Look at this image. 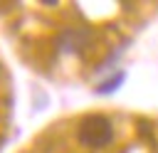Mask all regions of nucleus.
<instances>
[{
    "instance_id": "nucleus-3",
    "label": "nucleus",
    "mask_w": 158,
    "mask_h": 153,
    "mask_svg": "<svg viewBox=\"0 0 158 153\" xmlns=\"http://www.w3.org/2000/svg\"><path fill=\"white\" fill-rule=\"evenodd\" d=\"M121 81H123V74H116L114 79H109V81H104V84L99 86V94H111V91H114Z\"/></svg>"
},
{
    "instance_id": "nucleus-1",
    "label": "nucleus",
    "mask_w": 158,
    "mask_h": 153,
    "mask_svg": "<svg viewBox=\"0 0 158 153\" xmlns=\"http://www.w3.org/2000/svg\"><path fill=\"white\" fill-rule=\"evenodd\" d=\"M79 141L89 148H101V146H109L114 141V126L106 116H86L79 126Z\"/></svg>"
},
{
    "instance_id": "nucleus-2",
    "label": "nucleus",
    "mask_w": 158,
    "mask_h": 153,
    "mask_svg": "<svg viewBox=\"0 0 158 153\" xmlns=\"http://www.w3.org/2000/svg\"><path fill=\"white\" fill-rule=\"evenodd\" d=\"M89 42H91V32H86V30H64L59 35V49L69 52V54L81 52Z\"/></svg>"
}]
</instances>
